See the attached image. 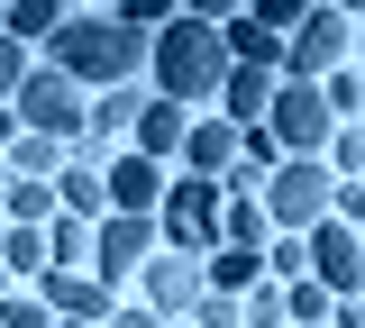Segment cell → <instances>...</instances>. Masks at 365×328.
<instances>
[{"label":"cell","mask_w":365,"mask_h":328,"mask_svg":"<svg viewBox=\"0 0 365 328\" xmlns=\"http://www.w3.org/2000/svg\"><path fill=\"white\" fill-rule=\"evenodd\" d=\"M46 64L73 83V92H119L137 64H146V28H119V18H101V9H64V28L46 37Z\"/></svg>","instance_id":"1"},{"label":"cell","mask_w":365,"mask_h":328,"mask_svg":"<svg viewBox=\"0 0 365 328\" xmlns=\"http://www.w3.org/2000/svg\"><path fill=\"white\" fill-rule=\"evenodd\" d=\"M146 64H155V100H220V73H228V55H220V18H165V37L146 46Z\"/></svg>","instance_id":"2"},{"label":"cell","mask_w":365,"mask_h":328,"mask_svg":"<svg viewBox=\"0 0 365 328\" xmlns=\"http://www.w3.org/2000/svg\"><path fill=\"white\" fill-rule=\"evenodd\" d=\"M329 164L319 155H292V164H274L265 174V191H256V210H265V228L274 237H302V228H319L329 219Z\"/></svg>","instance_id":"3"},{"label":"cell","mask_w":365,"mask_h":328,"mask_svg":"<svg viewBox=\"0 0 365 328\" xmlns=\"http://www.w3.org/2000/svg\"><path fill=\"white\" fill-rule=\"evenodd\" d=\"M9 119L28 128V137H55V146H73L83 137V92L55 73V64H28V83L9 92Z\"/></svg>","instance_id":"4"},{"label":"cell","mask_w":365,"mask_h":328,"mask_svg":"<svg viewBox=\"0 0 365 328\" xmlns=\"http://www.w3.org/2000/svg\"><path fill=\"white\" fill-rule=\"evenodd\" d=\"M256 137L274 146V164H292V155H319V137H329V110H319L311 83H274L265 119H256Z\"/></svg>","instance_id":"5"},{"label":"cell","mask_w":365,"mask_h":328,"mask_svg":"<svg viewBox=\"0 0 365 328\" xmlns=\"http://www.w3.org/2000/svg\"><path fill=\"white\" fill-rule=\"evenodd\" d=\"M347 9H302V28H292V46H283V64H292V83H311V73H329V64H347Z\"/></svg>","instance_id":"6"},{"label":"cell","mask_w":365,"mask_h":328,"mask_svg":"<svg viewBox=\"0 0 365 328\" xmlns=\"http://www.w3.org/2000/svg\"><path fill=\"white\" fill-rule=\"evenodd\" d=\"M155 210H165V237H174V246H220V191L210 183L182 174V183H165Z\"/></svg>","instance_id":"7"},{"label":"cell","mask_w":365,"mask_h":328,"mask_svg":"<svg viewBox=\"0 0 365 328\" xmlns=\"http://www.w3.org/2000/svg\"><path fill=\"white\" fill-rule=\"evenodd\" d=\"M37 282H46V310H55V319H83V328H101L110 310H119L101 274H64V265H55V274H37Z\"/></svg>","instance_id":"8"},{"label":"cell","mask_w":365,"mask_h":328,"mask_svg":"<svg viewBox=\"0 0 365 328\" xmlns=\"http://www.w3.org/2000/svg\"><path fill=\"white\" fill-rule=\"evenodd\" d=\"M101 191H110V210H119V219H146V210L165 201V164H146V155H119V164L101 174Z\"/></svg>","instance_id":"9"},{"label":"cell","mask_w":365,"mask_h":328,"mask_svg":"<svg viewBox=\"0 0 365 328\" xmlns=\"http://www.w3.org/2000/svg\"><path fill=\"white\" fill-rule=\"evenodd\" d=\"M137 265H146V219H119V210H110L101 237H91V274L119 282V274H137Z\"/></svg>","instance_id":"10"},{"label":"cell","mask_w":365,"mask_h":328,"mask_svg":"<svg viewBox=\"0 0 365 328\" xmlns=\"http://www.w3.org/2000/svg\"><path fill=\"white\" fill-rule=\"evenodd\" d=\"M192 301H201V265H182V255H155V265H146V310H155V319H182Z\"/></svg>","instance_id":"11"},{"label":"cell","mask_w":365,"mask_h":328,"mask_svg":"<svg viewBox=\"0 0 365 328\" xmlns=\"http://www.w3.org/2000/svg\"><path fill=\"white\" fill-rule=\"evenodd\" d=\"M182 164H192V183H220L228 164H237V128H228V119H201V128H182Z\"/></svg>","instance_id":"12"},{"label":"cell","mask_w":365,"mask_h":328,"mask_svg":"<svg viewBox=\"0 0 365 328\" xmlns=\"http://www.w3.org/2000/svg\"><path fill=\"white\" fill-rule=\"evenodd\" d=\"M265 100H274V73H256V64H228V73H220V119H228V128H256Z\"/></svg>","instance_id":"13"},{"label":"cell","mask_w":365,"mask_h":328,"mask_svg":"<svg viewBox=\"0 0 365 328\" xmlns=\"http://www.w3.org/2000/svg\"><path fill=\"white\" fill-rule=\"evenodd\" d=\"M182 128H192V119H182L174 100H146V110H137V128H128V155H146V164H165V155H182Z\"/></svg>","instance_id":"14"},{"label":"cell","mask_w":365,"mask_h":328,"mask_svg":"<svg viewBox=\"0 0 365 328\" xmlns=\"http://www.w3.org/2000/svg\"><path fill=\"white\" fill-rule=\"evenodd\" d=\"M55 210H64V219H110V191H101V174H91V164H73V174H64V183H55Z\"/></svg>","instance_id":"15"},{"label":"cell","mask_w":365,"mask_h":328,"mask_svg":"<svg viewBox=\"0 0 365 328\" xmlns=\"http://www.w3.org/2000/svg\"><path fill=\"white\" fill-rule=\"evenodd\" d=\"M137 110H146V92H137V83H119V92L83 100V128H101V137H128V128H137Z\"/></svg>","instance_id":"16"},{"label":"cell","mask_w":365,"mask_h":328,"mask_svg":"<svg viewBox=\"0 0 365 328\" xmlns=\"http://www.w3.org/2000/svg\"><path fill=\"white\" fill-rule=\"evenodd\" d=\"M55 164H64V146H55V137H28V128L9 137V183H46Z\"/></svg>","instance_id":"17"},{"label":"cell","mask_w":365,"mask_h":328,"mask_svg":"<svg viewBox=\"0 0 365 328\" xmlns=\"http://www.w3.org/2000/svg\"><path fill=\"white\" fill-rule=\"evenodd\" d=\"M55 28H64V9H55V0H19V9H0V37H9V46L55 37Z\"/></svg>","instance_id":"18"},{"label":"cell","mask_w":365,"mask_h":328,"mask_svg":"<svg viewBox=\"0 0 365 328\" xmlns=\"http://www.w3.org/2000/svg\"><path fill=\"white\" fill-rule=\"evenodd\" d=\"M220 237L237 246V255H256L274 228H265V210H256V201H228V210H220Z\"/></svg>","instance_id":"19"},{"label":"cell","mask_w":365,"mask_h":328,"mask_svg":"<svg viewBox=\"0 0 365 328\" xmlns=\"http://www.w3.org/2000/svg\"><path fill=\"white\" fill-rule=\"evenodd\" d=\"M0 274H46V228H0Z\"/></svg>","instance_id":"20"},{"label":"cell","mask_w":365,"mask_h":328,"mask_svg":"<svg viewBox=\"0 0 365 328\" xmlns=\"http://www.w3.org/2000/svg\"><path fill=\"white\" fill-rule=\"evenodd\" d=\"M256 282H265V265H256V255H237V246H228L220 265H210V274H201V292H228V301H237V292H256Z\"/></svg>","instance_id":"21"},{"label":"cell","mask_w":365,"mask_h":328,"mask_svg":"<svg viewBox=\"0 0 365 328\" xmlns=\"http://www.w3.org/2000/svg\"><path fill=\"white\" fill-rule=\"evenodd\" d=\"M256 265H265L274 282H302V274H311V255H302V237H265V255H256Z\"/></svg>","instance_id":"22"},{"label":"cell","mask_w":365,"mask_h":328,"mask_svg":"<svg viewBox=\"0 0 365 328\" xmlns=\"http://www.w3.org/2000/svg\"><path fill=\"white\" fill-rule=\"evenodd\" d=\"M19 83H28V46H9V37H0V110H9Z\"/></svg>","instance_id":"23"},{"label":"cell","mask_w":365,"mask_h":328,"mask_svg":"<svg viewBox=\"0 0 365 328\" xmlns=\"http://www.w3.org/2000/svg\"><path fill=\"white\" fill-rule=\"evenodd\" d=\"M329 164H338V174H365V137H356V128L329 137Z\"/></svg>","instance_id":"24"},{"label":"cell","mask_w":365,"mask_h":328,"mask_svg":"<svg viewBox=\"0 0 365 328\" xmlns=\"http://www.w3.org/2000/svg\"><path fill=\"white\" fill-rule=\"evenodd\" d=\"M192 319H201V328H237V301H228V292H201Z\"/></svg>","instance_id":"25"},{"label":"cell","mask_w":365,"mask_h":328,"mask_svg":"<svg viewBox=\"0 0 365 328\" xmlns=\"http://www.w3.org/2000/svg\"><path fill=\"white\" fill-rule=\"evenodd\" d=\"M0 328H55L46 301H0Z\"/></svg>","instance_id":"26"},{"label":"cell","mask_w":365,"mask_h":328,"mask_svg":"<svg viewBox=\"0 0 365 328\" xmlns=\"http://www.w3.org/2000/svg\"><path fill=\"white\" fill-rule=\"evenodd\" d=\"M101 328H165V319H155V310H110Z\"/></svg>","instance_id":"27"},{"label":"cell","mask_w":365,"mask_h":328,"mask_svg":"<svg viewBox=\"0 0 365 328\" xmlns=\"http://www.w3.org/2000/svg\"><path fill=\"white\" fill-rule=\"evenodd\" d=\"M9 137H19V119H9V110H0V146H9Z\"/></svg>","instance_id":"28"},{"label":"cell","mask_w":365,"mask_h":328,"mask_svg":"<svg viewBox=\"0 0 365 328\" xmlns=\"http://www.w3.org/2000/svg\"><path fill=\"white\" fill-rule=\"evenodd\" d=\"M0 191H9V164H0Z\"/></svg>","instance_id":"29"},{"label":"cell","mask_w":365,"mask_h":328,"mask_svg":"<svg viewBox=\"0 0 365 328\" xmlns=\"http://www.w3.org/2000/svg\"><path fill=\"white\" fill-rule=\"evenodd\" d=\"M0 301H9V274H0Z\"/></svg>","instance_id":"30"},{"label":"cell","mask_w":365,"mask_h":328,"mask_svg":"<svg viewBox=\"0 0 365 328\" xmlns=\"http://www.w3.org/2000/svg\"><path fill=\"white\" fill-rule=\"evenodd\" d=\"M55 328H83V319H55Z\"/></svg>","instance_id":"31"},{"label":"cell","mask_w":365,"mask_h":328,"mask_svg":"<svg viewBox=\"0 0 365 328\" xmlns=\"http://www.w3.org/2000/svg\"><path fill=\"white\" fill-rule=\"evenodd\" d=\"M0 228H9V219H0Z\"/></svg>","instance_id":"32"}]
</instances>
